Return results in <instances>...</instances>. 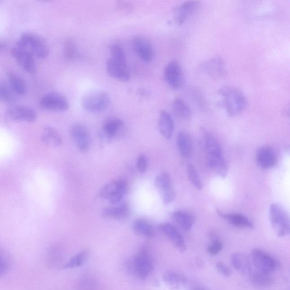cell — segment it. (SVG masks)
Listing matches in <instances>:
<instances>
[{"label":"cell","instance_id":"30bf717a","mask_svg":"<svg viewBox=\"0 0 290 290\" xmlns=\"http://www.w3.org/2000/svg\"><path fill=\"white\" fill-rule=\"evenodd\" d=\"M41 108L46 110L55 112H65L69 108L67 98L59 93H49L43 97L40 101Z\"/></svg>","mask_w":290,"mask_h":290},{"label":"cell","instance_id":"7a4b0ae2","mask_svg":"<svg viewBox=\"0 0 290 290\" xmlns=\"http://www.w3.org/2000/svg\"><path fill=\"white\" fill-rule=\"evenodd\" d=\"M202 132L208 165L221 178H225L227 175L228 167L225 159L223 157L221 146L210 133L205 129L202 130Z\"/></svg>","mask_w":290,"mask_h":290},{"label":"cell","instance_id":"5bb4252c","mask_svg":"<svg viewBox=\"0 0 290 290\" xmlns=\"http://www.w3.org/2000/svg\"><path fill=\"white\" fill-rule=\"evenodd\" d=\"M11 54L17 63L26 72L31 75L36 72V65L34 56L30 52L23 47L16 45L11 51Z\"/></svg>","mask_w":290,"mask_h":290},{"label":"cell","instance_id":"b9f144b4","mask_svg":"<svg viewBox=\"0 0 290 290\" xmlns=\"http://www.w3.org/2000/svg\"><path fill=\"white\" fill-rule=\"evenodd\" d=\"M118 9L123 12H130L133 9L132 5L130 3L120 2L117 4Z\"/></svg>","mask_w":290,"mask_h":290},{"label":"cell","instance_id":"9c48e42d","mask_svg":"<svg viewBox=\"0 0 290 290\" xmlns=\"http://www.w3.org/2000/svg\"><path fill=\"white\" fill-rule=\"evenodd\" d=\"M70 134L78 150L88 153L91 146V136L88 128L82 123H75L70 128Z\"/></svg>","mask_w":290,"mask_h":290},{"label":"cell","instance_id":"f546056e","mask_svg":"<svg viewBox=\"0 0 290 290\" xmlns=\"http://www.w3.org/2000/svg\"><path fill=\"white\" fill-rule=\"evenodd\" d=\"M42 140L45 144L52 147H58L62 144L59 132L51 127H46L43 131Z\"/></svg>","mask_w":290,"mask_h":290},{"label":"cell","instance_id":"ab89813d","mask_svg":"<svg viewBox=\"0 0 290 290\" xmlns=\"http://www.w3.org/2000/svg\"><path fill=\"white\" fill-rule=\"evenodd\" d=\"M216 268L219 273L225 277H229L232 273L231 269L221 262L216 264Z\"/></svg>","mask_w":290,"mask_h":290},{"label":"cell","instance_id":"6da1fadb","mask_svg":"<svg viewBox=\"0 0 290 290\" xmlns=\"http://www.w3.org/2000/svg\"><path fill=\"white\" fill-rule=\"evenodd\" d=\"M221 105L227 115L234 117L240 115L247 107L248 101L240 89L232 86H225L218 90Z\"/></svg>","mask_w":290,"mask_h":290},{"label":"cell","instance_id":"5b68a950","mask_svg":"<svg viewBox=\"0 0 290 290\" xmlns=\"http://www.w3.org/2000/svg\"><path fill=\"white\" fill-rule=\"evenodd\" d=\"M110 102V96L107 93L95 91L86 94L81 104L85 110L89 112L101 113L106 110Z\"/></svg>","mask_w":290,"mask_h":290},{"label":"cell","instance_id":"52a82bcc","mask_svg":"<svg viewBox=\"0 0 290 290\" xmlns=\"http://www.w3.org/2000/svg\"><path fill=\"white\" fill-rule=\"evenodd\" d=\"M131 268L140 279L148 277L154 268L153 259L150 252L146 248L141 250L133 260Z\"/></svg>","mask_w":290,"mask_h":290},{"label":"cell","instance_id":"d6986e66","mask_svg":"<svg viewBox=\"0 0 290 290\" xmlns=\"http://www.w3.org/2000/svg\"><path fill=\"white\" fill-rule=\"evenodd\" d=\"M158 229L172 242L176 248L181 252L186 250V244L183 237L174 226L170 223H165L159 225Z\"/></svg>","mask_w":290,"mask_h":290},{"label":"cell","instance_id":"d590c367","mask_svg":"<svg viewBox=\"0 0 290 290\" xmlns=\"http://www.w3.org/2000/svg\"><path fill=\"white\" fill-rule=\"evenodd\" d=\"M88 251H84L77 254V255L73 257L67 263L64 265V268L66 269H72L78 268L79 266H81L86 259H87L88 256Z\"/></svg>","mask_w":290,"mask_h":290},{"label":"cell","instance_id":"2e32d148","mask_svg":"<svg viewBox=\"0 0 290 290\" xmlns=\"http://www.w3.org/2000/svg\"><path fill=\"white\" fill-rule=\"evenodd\" d=\"M200 6L198 1H187L176 7L174 9V17L176 24L182 26L196 13Z\"/></svg>","mask_w":290,"mask_h":290},{"label":"cell","instance_id":"4dcf8cb0","mask_svg":"<svg viewBox=\"0 0 290 290\" xmlns=\"http://www.w3.org/2000/svg\"><path fill=\"white\" fill-rule=\"evenodd\" d=\"M249 275L251 276V283L257 286L267 287L273 284L274 282V280L270 274L261 273L256 270H253Z\"/></svg>","mask_w":290,"mask_h":290},{"label":"cell","instance_id":"603a6c76","mask_svg":"<svg viewBox=\"0 0 290 290\" xmlns=\"http://www.w3.org/2000/svg\"><path fill=\"white\" fill-rule=\"evenodd\" d=\"M231 261L234 268L242 274H250L253 270L251 261L244 254L240 253L233 254Z\"/></svg>","mask_w":290,"mask_h":290},{"label":"cell","instance_id":"8fae6325","mask_svg":"<svg viewBox=\"0 0 290 290\" xmlns=\"http://www.w3.org/2000/svg\"><path fill=\"white\" fill-rule=\"evenodd\" d=\"M165 81L174 90L182 87L183 84V72L181 65L177 60H171L166 65L164 70Z\"/></svg>","mask_w":290,"mask_h":290},{"label":"cell","instance_id":"d4e9b609","mask_svg":"<svg viewBox=\"0 0 290 290\" xmlns=\"http://www.w3.org/2000/svg\"><path fill=\"white\" fill-rule=\"evenodd\" d=\"M128 214L129 208L127 203H123L116 206L104 209L102 213V216L112 220H121L126 218Z\"/></svg>","mask_w":290,"mask_h":290},{"label":"cell","instance_id":"8d00e7d4","mask_svg":"<svg viewBox=\"0 0 290 290\" xmlns=\"http://www.w3.org/2000/svg\"><path fill=\"white\" fill-rule=\"evenodd\" d=\"M188 178L190 183L198 190H200L202 188V183L200 179L198 177L197 171L192 164H189L187 168Z\"/></svg>","mask_w":290,"mask_h":290},{"label":"cell","instance_id":"ac0fdd59","mask_svg":"<svg viewBox=\"0 0 290 290\" xmlns=\"http://www.w3.org/2000/svg\"><path fill=\"white\" fill-rule=\"evenodd\" d=\"M125 131V123L123 121L119 118H111L104 123L102 136L107 141H110L123 135Z\"/></svg>","mask_w":290,"mask_h":290},{"label":"cell","instance_id":"cb8c5ba5","mask_svg":"<svg viewBox=\"0 0 290 290\" xmlns=\"http://www.w3.org/2000/svg\"><path fill=\"white\" fill-rule=\"evenodd\" d=\"M173 111L176 116L184 120H189L192 117L191 107L180 98H176L172 103Z\"/></svg>","mask_w":290,"mask_h":290},{"label":"cell","instance_id":"e575fe53","mask_svg":"<svg viewBox=\"0 0 290 290\" xmlns=\"http://www.w3.org/2000/svg\"><path fill=\"white\" fill-rule=\"evenodd\" d=\"M15 93L10 85L0 80V101L6 103H11L15 100Z\"/></svg>","mask_w":290,"mask_h":290},{"label":"cell","instance_id":"60d3db41","mask_svg":"<svg viewBox=\"0 0 290 290\" xmlns=\"http://www.w3.org/2000/svg\"><path fill=\"white\" fill-rule=\"evenodd\" d=\"M8 268V262L6 256L0 252V275L6 272Z\"/></svg>","mask_w":290,"mask_h":290},{"label":"cell","instance_id":"44dd1931","mask_svg":"<svg viewBox=\"0 0 290 290\" xmlns=\"http://www.w3.org/2000/svg\"><path fill=\"white\" fill-rule=\"evenodd\" d=\"M256 160L263 169H272L277 163V155L271 147L264 146L257 152Z\"/></svg>","mask_w":290,"mask_h":290},{"label":"cell","instance_id":"484cf974","mask_svg":"<svg viewBox=\"0 0 290 290\" xmlns=\"http://www.w3.org/2000/svg\"><path fill=\"white\" fill-rule=\"evenodd\" d=\"M177 145L183 157L187 158L191 155L193 149L192 140L191 136L185 131H180L177 136Z\"/></svg>","mask_w":290,"mask_h":290},{"label":"cell","instance_id":"f1b7e54d","mask_svg":"<svg viewBox=\"0 0 290 290\" xmlns=\"http://www.w3.org/2000/svg\"><path fill=\"white\" fill-rule=\"evenodd\" d=\"M225 220L229 222L231 224L239 228H248L252 229L254 227L253 223L249 219L240 214H222L219 213Z\"/></svg>","mask_w":290,"mask_h":290},{"label":"cell","instance_id":"277c9868","mask_svg":"<svg viewBox=\"0 0 290 290\" xmlns=\"http://www.w3.org/2000/svg\"><path fill=\"white\" fill-rule=\"evenodd\" d=\"M269 218L271 225L279 237L289 235V218L287 212L279 203L271 204L269 208Z\"/></svg>","mask_w":290,"mask_h":290},{"label":"cell","instance_id":"836d02e7","mask_svg":"<svg viewBox=\"0 0 290 290\" xmlns=\"http://www.w3.org/2000/svg\"><path fill=\"white\" fill-rule=\"evenodd\" d=\"M64 54L65 59L69 61H73L78 58V47L74 40L71 39L65 40L64 46Z\"/></svg>","mask_w":290,"mask_h":290},{"label":"cell","instance_id":"f35d334b","mask_svg":"<svg viewBox=\"0 0 290 290\" xmlns=\"http://www.w3.org/2000/svg\"><path fill=\"white\" fill-rule=\"evenodd\" d=\"M223 248V245L220 241L216 240L209 246L208 253L211 255H216L220 253Z\"/></svg>","mask_w":290,"mask_h":290},{"label":"cell","instance_id":"e0dca14e","mask_svg":"<svg viewBox=\"0 0 290 290\" xmlns=\"http://www.w3.org/2000/svg\"><path fill=\"white\" fill-rule=\"evenodd\" d=\"M154 185L159 190L164 203H169L174 200L175 192L170 174L167 173L160 174L156 177Z\"/></svg>","mask_w":290,"mask_h":290},{"label":"cell","instance_id":"ffe728a7","mask_svg":"<svg viewBox=\"0 0 290 290\" xmlns=\"http://www.w3.org/2000/svg\"><path fill=\"white\" fill-rule=\"evenodd\" d=\"M7 114L13 120L25 122L34 121L36 113L32 108L24 106H14L8 109Z\"/></svg>","mask_w":290,"mask_h":290},{"label":"cell","instance_id":"d6a6232c","mask_svg":"<svg viewBox=\"0 0 290 290\" xmlns=\"http://www.w3.org/2000/svg\"><path fill=\"white\" fill-rule=\"evenodd\" d=\"M163 279L164 281L173 289L179 288L187 282L186 279L181 275L174 272L165 274Z\"/></svg>","mask_w":290,"mask_h":290},{"label":"cell","instance_id":"3957f363","mask_svg":"<svg viewBox=\"0 0 290 290\" xmlns=\"http://www.w3.org/2000/svg\"><path fill=\"white\" fill-rule=\"evenodd\" d=\"M16 45L23 47L39 58H46L50 53L48 43L44 37L34 33H23Z\"/></svg>","mask_w":290,"mask_h":290},{"label":"cell","instance_id":"8992f818","mask_svg":"<svg viewBox=\"0 0 290 290\" xmlns=\"http://www.w3.org/2000/svg\"><path fill=\"white\" fill-rule=\"evenodd\" d=\"M128 191V183L125 180H113L104 185L99 192V196L107 199L109 203L115 204L120 202Z\"/></svg>","mask_w":290,"mask_h":290},{"label":"cell","instance_id":"1f68e13d","mask_svg":"<svg viewBox=\"0 0 290 290\" xmlns=\"http://www.w3.org/2000/svg\"><path fill=\"white\" fill-rule=\"evenodd\" d=\"M173 218L176 222L185 230H189L194 224L193 217L187 213L175 212L173 214Z\"/></svg>","mask_w":290,"mask_h":290},{"label":"cell","instance_id":"7402d4cb","mask_svg":"<svg viewBox=\"0 0 290 290\" xmlns=\"http://www.w3.org/2000/svg\"><path fill=\"white\" fill-rule=\"evenodd\" d=\"M158 127L160 133L165 139L169 140L172 136L175 126L172 116L165 110H161L159 113Z\"/></svg>","mask_w":290,"mask_h":290},{"label":"cell","instance_id":"4316f807","mask_svg":"<svg viewBox=\"0 0 290 290\" xmlns=\"http://www.w3.org/2000/svg\"><path fill=\"white\" fill-rule=\"evenodd\" d=\"M133 229L138 235L151 238L155 236L154 227L144 219H138L133 223Z\"/></svg>","mask_w":290,"mask_h":290},{"label":"cell","instance_id":"7bdbcfd3","mask_svg":"<svg viewBox=\"0 0 290 290\" xmlns=\"http://www.w3.org/2000/svg\"><path fill=\"white\" fill-rule=\"evenodd\" d=\"M7 47V44L4 40L0 39V51L4 50Z\"/></svg>","mask_w":290,"mask_h":290},{"label":"cell","instance_id":"7c38bea8","mask_svg":"<svg viewBox=\"0 0 290 290\" xmlns=\"http://www.w3.org/2000/svg\"><path fill=\"white\" fill-rule=\"evenodd\" d=\"M199 69L204 74L215 79L222 78L227 74L225 61L220 56L203 61L199 66Z\"/></svg>","mask_w":290,"mask_h":290},{"label":"cell","instance_id":"ba28073f","mask_svg":"<svg viewBox=\"0 0 290 290\" xmlns=\"http://www.w3.org/2000/svg\"><path fill=\"white\" fill-rule=\"evenodd\" d=\"M251 261L255 270L265 274L273 273L278 267L277 261L260 249H255L252 252Z\"/></svg>","mask_w":290,"mask_h":290},{"label":"cell","instance_id":"9a60e30c","mask_svg":"<svg viewBox=\"0 0 290 290\" xmlns=\"http://www.w3.org/2000/svg\"><path fill=\"white\" fill-rule=\"evenodd\" d=\"M132 46L136 55L146 63H150L154 58V50L149 39L142 36L133 37Z\"/></svg>","mask_w":290,"mask_h":290},{"label":"cell","instance_id":"83f0119b","mask_svg":"<svg viewBox=\"0 0 290 290\" xmlns=\"http://www.w3.org/2000/svg\"><path fill=\"white\" fill-rule=\"evenodd\" d=\"M9 85L13 92L18 95H25L27 92V85L25 80L21 76L14 72L8 71L7 73Z\"/></svg>","mask_w":290,"mask_h":290},{"label":"cell","instance_id":"4fadbf2b","mask_svg":"<svg viewBox=\"0 0 290 290\" xmlns=\"http://www.w3.org/2000/svg\"><path fill=\"white\" fill-rule=\"evenodd\" d=\"M106 70L110 77L118 81L127 82L131 79L127 61L109 58L106 61Z\"/></svg>","mask_w":290,"mask_h":290},{"label":"cell","instance_id":"74e56055","mask_svg":"<svg viewBox=\"0 0 290 290\" xmlns=\"http://www.w3.org/2000/svg\"><path fill=\"white\" fill-rule=\"evenodd\" d=\"M137 168L141 173L146 172L147 168V159L144 154L139 155L137 160Z\"/></svg>","mask_w":290,"mask_h":290}]
</instances>
